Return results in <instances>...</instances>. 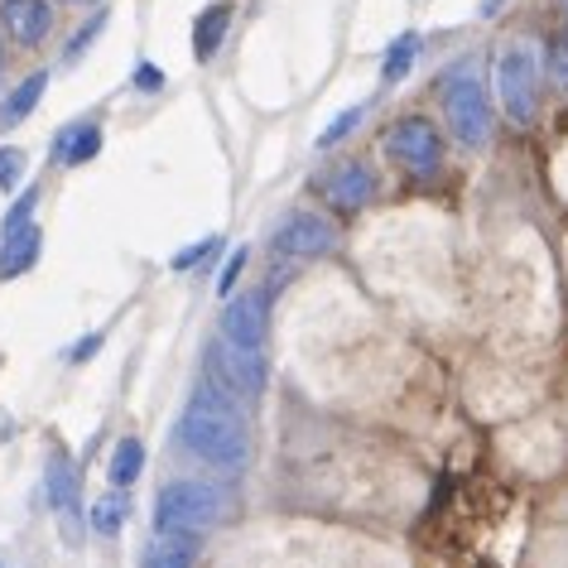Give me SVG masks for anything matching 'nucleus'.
<instances>
[{"mask_svg":"<svg viewBox=\"0 0 568 568\" xmlns=\"http://www.w3.org/2000/svg\"><path fill=\"white\" fill-rule=\"evenodd\" d=\"M179 444L189 448L193 458H203L212 467H226V473H236V467L246 463V448H251L246 444V424H241V415L212 386L197 390L189 400V409H183Z\"/></svg>","mask_w":568,"mask_h":568,"instance_id":"obj_1","label":"nucleus"},{"mask_svg":"<svg viewBox=\"0 0 568 568\" xmlns=\"http://www.w3.org/2000/svg\"><path fill=\"white\" fill-rule=\"evenodd\" d=\"M222 516V496L207 481H169L154 501V535H203Z\"/></svg>","mask_w":568,"mask_h":568,"instance_id":"obj_2","label":"nucleus"},{"mask_svg":"<svg viewBox=\"0 0 568 568\" xmlns=\"http://www.w3.org/2000/svg\"><path fill=\"white\" fill-rule=\"evenodd\" d=\"M444 111H448V125H453V140L467 150H481L491 140V106H487V88L473 78V73H458L448 82V97H444Z\"/></svg>","mask_w":568,"mask_h":568,"instance_id":"obj_3","label":"nucleus"},{"mask_svg":"<svg viewBox=\"0 0 568 568\" xmlns=\"http://www.w3.org/2000/svg\"><path fill=\"white\" fill-rule=\"evenodd\" d=\"M386 154L405 169V174L434 179L438 164H444V140H438V131L424 116H400L386 131Z\"/></svg>","mask_w":568,"mask_h":568,"instance_id":"obj_4","label":"nucleus"},{"mask_svg":"<svg viewBox=\"0 0 568 568\" xmlns=\"http://www.w3.org/2000/svg\"><path fill=\"white\" fill-rule=\"evenodd\" d=\"M496 88H501V102L510 111L516 125L535 121V97H539V59L530 44H510L501 59H496Z\"/></svg>","mask_w":568,"mask_h":568,"instance_id":"obj_5","label":"nucleus"},{"mask_svg":"<svg viewBox=\"0 0 568 568\" xmlns=\"http://www.w3.org/2000/svg\"><path fill=\"white\" fill-rule=\"evenodd\" d=\"M44 491H49V506L59 510V535L68 549L82 545V510H78V467L63 458V453H53L49 467H44Z\"/></svg>","mask_w":568,"mask_h":568,"instance_id":"obj_6","label":"nucleus"},{"mask_svg":"<svg viewBox=\"0 0 568 568\" xmlns=\"http://www.w3.org/2000/svg\"><path fill=\"white\" fill-rule=\"evenodd\" d=\"M270 246H275L284 261H318V255H328L337 246V232L314 212H300V217H284L280 232L270 236Z\"/></svg>","mask_w":568,"mask_h":568,"instance_id":"obj_7","label":"nucleus"},{"mask_svg":"<svg viewBox=\"0 0 568 568\" xmlns=\"http://www.w3.org/2000/svg\"><path fill=\"white\" fill-rule=\"evenodd\" d=\"M222 343L261 352L265 343V294L261 290H241L222 304Z\"/></svg>","mask_w":568,"mask_h":568,"instance_id":"obj_8","label":"nucleus"},{"mask_svg":"<svg viewBox=\"0 0 568 568\" xmlns=\"http://www.w3.org/2000/svg\"><path fill=\"white\" fill-rule=\"evenodd\" d=\"M323 193H328V203L337 212H362L376 197V174L366 164H343L328 183H323Z\"/></svg>","mask_w":568,"mask_h":568,"instance_id":"obj_9","label":"nucleus"},{"mask_svg":"<svg viewBox=\"0 0 568 568\" xmlns=\"http://www.w3.org/2000/svg\"><path fill=\"white\" fill-rule=\"evenodd\" d=\"M212 357L222 362V381L241 395H255L265 386V357L261 352H246V347H232V343H217Z\"/></svg>","mask_w":568,"mask_h":568,"instance_id":"obj_10","label":"nucleus"},{"mask_svg":"<svg viewBox=\"0 0 568 568\" xmlns=\"http://www.w3.org/2000/svg\"><path fill=\"white\" fill-rule=\"evenodd\" d=\"M0 20H6V30L16 34L20 44H39V39L53 30L49 0H6V6H0Z\"/></svg>","mask_w":568,"mask_h":568,"instance_id":"obj_11","label":"nucleus"},{"mask_svg":"<svg viewBox=\"0 0 568 568\" xmlns=\"http://www.w3.org/2000/svg\"><path fill=\"white\" fill-rule=\"evenodd\" d=\"M97 150H102V125L97 121H73L59 131V140H53V160L68 164V169L97 160Z\"/></svg>","mask_w":568,"mask_h":568,"instance_id":"obj_12","label":"nucleus"},{"mask_svg":"<svg viewBox=\"0 0 568 568\" xmlns=\"http://www.w3.org/2000/svg\"><path fill=\"white\" fill-rule=\"evenodd\" d=\"M226 20H232V6H226V0H212V6L203 10V16L193 20V59H197V63H207L212 53L222 49Z\"/></svg>","mask_w":568,"mask_h":568,"instance_id":"obj_13","label":"nucleus"},{"mask_svg":"<svg viewBox=\"0 0 568 568\" xmlns=\"http://www.w3.org/2000/svg\"><path fill=\"white\" fill-rule=\"evenodd\" d=\"M44 88H49V73H44V68L24 78L20 88L10 92L6 102H0V131H16V125H20V121H24V116H30V111L39 106V97H44Z\"/></svg>","mask_w":568,"mask_h":568,"instance_id":"obj_14","label":"nucleus"},{"mask_svg":"<svg viewBox=\"0 0 568 568\" xmlns=\"http://www.w3.org/2000/svg\"><path fill=\"white\" fill-rule=\"evenodd\" d=\"M34 255H39V232H34V226H24V232L6 236V241H0V280L24 275V270L34 265Z\"/></svg>","mask_w":568,"mask_h":568,"instance_id":"obj_15","label":"nucleus"},{"mask_svg":"<svg viewBox=\"0 0 568 568\" xmlns=\"http://www.w3.org/2000/svg\"><path fill=\"white\" fill-rule=\"evenodd\" d=\"M415 59H419V34L409 30V34L395 39V44L386 49V59H381V78H386V88L405 82V78H409V68H415Z\"/></svg>","mask_w":568,"mask_h":568,"instance_id":"obj_16","label":"nucleus"},{"mask_svg":"<svg viewBox=\"0 0 568 568\" xmlns=\"http://www.w3.org/2000/svg\"><path fill=\"white\" fill-rule=\"evenodd\" d=\"M140 467H145V444L140 438H121L116 453H111V487L125 491L140 477Z\"/></svg>","mask_w":568,"mask_h":568,"instance_id":"obj_17","label":"nucleus"},{"mask_svg":"<svg viewBox=\"0 0 568 568\" xmlns=\"http://www.w3.org/2000/svg\"><path fill=\"white\" fill-rule=\"evenodd\" d=\"M121 525H125V496H121V491H106L102 501L92 506L88 530H97V535H116Z\"/></svg>","mask_w":568,"mask_h":568,"instance_id":"obj_18","label":"nucleus"},{"mask_svg":"<svg viewBox=\"0 0 568 568\" xmlns=\"http://www.w3.org/2000/svg\"><path fill=\"white\" fill-rule=\"evenodd\" d=\"M145 568H189V549L179 545V535H154Z\"/></svg>","mask_w":568,"mask_h":568,"instance_id":"obj_19","label":"nucleus"},{"mask_svg":"<svg viewBox=\"0 0 568 568\" xmlns=\"http://www.w3.org/2000/svg\"><path fill=\"white\" fill-rule=\"evenodd\" d=\"M34 207H39V189L20 193V197H16V207H10V212H6V222H0V241L16 236V232H24V226H34Z\"/></svg>","mask_w":568,"mask_h":568,"instance_id":"obj_20","label":"nucleus"},{"mask_svg":"<svg viewBox=\"0 0 568 568\" xmlns=\"http://www.w3.org/2000/svg\"><path fill=\"white\" fill-rule=\"evenodd\" d=\"M106 20H111V10H106V6H102V10H92V16H88V24H82V30H78L73 39H68L63 59H68V63H73V59H82V53H88V44H92V39L106 30Z\"/></svg>","mask_w":568,"mask_h":568,"instance_id":"obj_21","label":"nucleus"},{"mask_svg":"<svg viewBox=\"0 0 568 568\" xmlns=\"http://www.w3.org/2000/svg\"><path fill=\"white\" fill-rule=\"evenodd\" d=\"M357 121H362V106H347V111H343V116H337V121H328V125H323V135H318V150H333L337 140H347V135H352V125H357Z\"/></svg>","mask_w":568,"mask_h":568,"instance_id":"obj_22","label":"nucleus"},{"mask_svg":"<svg viewBox=\"0 0 568 568\" xmlns=\"http://www.w3.org/2000/svg\"><path fill=\"white\" fill-rule=\"evenodd\" d=\"M217 251V236H203V241H193V246H183V251H174V261H169V270H197L203 265V255H212Z\"/></svg>","mask_w":568,"mask_h":568,"instance_id":"obj_23","label":"nucleus"},{"mask_svg":"<svg viewBox=\"0 0 568 568\" xmlns=\"http://www.w3.org/2000/svg\"><path fill=\"white\" fill-rule=\"evenodd\" d=\"M20 174H24V154L16 145H0V189L10 193L20 183Z\"/></svg>","mask_w":568,"mask_h":568,"instance_id":"obj_24","label":"nucleus"},{"mask_svg":"<svg viewBox=\"0 0 568 568\" xmlns=\"http://www.w3.org/2000/svg\"><path fill=\"white\" fill-rule=\"evenodd\" d=\"M246 261H251V251L236 246L232 261H226V270H222V280H217V294H222V300H232V294H236V280H241V270H246Z\"/></svg>","mask_w":568,"mask_h":568,"instance_id":"obj_25","label":"nucleus"},{"mask_svg":"<svg viewBox=\"0 0 568 568\" xmlns=\"http://www.w3.org/2000/svg\"><path fill=\"white\" fill-rule=\"evenodd\" d=\"M549 78H554V88L568 92V34L554 39V49H549Z\"/></svg>","mask_w":568,"mask_h":568,"instance_id":"obj_26","label":"nucleus"},{"mask_svg":"<svg viewBox=\"0 0 568 568\" xmlns=\"http://www.w3.org/2000/svg\"><path fill=\"white\" fill-rule=\"evenodd\" d=\"M131 82H135L140 92H160V88H164V73H160V68H154V63H140Z\"/></svg>","mask_w":568,"mask_h":568,"instance_id":"obj_27","label":"nucleus"},{"mask_svg":"<svg viewBox=\"0 0 568 568\" xmlns=\"http://www.w3.org/2000/svg\"><path fill=\"white\" fill-rule=\"evenodd\" d=\"M97 347H102V333H88V343H82V347L73 352V362H88V357H92V352H97Z\"/></svg>","mask_w":568,"mask_h":568,"instance_id":"obj_28","label":"nucleus"},{"mask_svg":"<svg viewBox=\"0 0 568 568\" xmlns=\"http://www.w3.org/2000/svg\"><path fill=\"white\" fill-rule=\"evenodd\" d=\"M0 568H6V564H0Z\"/></svg>","mask_w":568,"mask_h":568,"instance_id":"obj_29","label":"nucleus"}]
</instances>
